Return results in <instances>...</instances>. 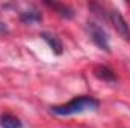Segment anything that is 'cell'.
Returning <instances> with one entry per match:
<instances>
[{
  "instance_id": "5",
  "label": "cell",
  "mask_w": 130,
  "mask_h": 128,
  "mask_svg": "<svg viewBox=\"0 0 130 128\" xmlns=\"http://www.w3.org/2000/svg\"><path fill=\"white\" fill-rule=\"evenodd\" d=\"M20 20L24 24H36V23H39L42 20V14H41L39 9L30 8V9H27V11H24V12L20 14Z\"/></svg>"
},
{
  "instance_id": "3",
  "label": "cell",
  "mask_w": 130,
  "mask_h": 128,
  "mask_svg": "<svg viewBox=\"0 0 130 128\" xmlns=\"http://www.w3.org/2000/svg\"><path fill=\"white\" fill-rule=\"evenodd\" d=\"M88 30H89V35H91L92 42L97 45L98 48H101L103 51L109 53V51H110V48H109V36H107L106 30H104L100 24L94 23V21H89V23H88Z\"/></svg>"
},
{
  "instance_id": "8",
  "label": "cell",
  "mask_w": 130,
  "mask_h": 128,
  "mask_svg": "<svg viewBox=\"0 0 130 128\" xmlns=\"http://www.w3.org/2000/svg\"><path fill=\"white\" fill-rule=\"evenodd\" d=\"M47 5H48V6H52V8H55V9H56V12H58L61 17H64V18H73V17H74L73 9H71V8H68L67 5H61V3H50V2H47Z\"/></svg>"
},
{
  "instance_id": "4",
  "label": "cell",
  "mask_w": 130,
  "mask_h": 128,
  "mask_svg": "<svg viewBox=\"0 0 130 128\" xmlns=\"http://www.w3.org/2000/svg\"><path fill=\"white\" fill-rule=\"evenodd\" d=\"M41 38L48 44V47L53 50L55 54H62L64 45H62V41L59 39V36H56L55 33H50V32H42L41 33Z\"/></svg>"
},
{
  "instance_id": "2",
  "label": "cell",
  "mask_w": 130,
  "mask_h": 128,
  "mask_svg": "<svg viewBox=\"0 0 130 128\" xmlns=\"http://www.w3.org/2000/svg\"><path fill=\"white\" fill-rule=\"evenodd\" d=\"M98 15L103 17L104 20H107L115 27V30L118 32V35L123 39H126V41L130 42V27H129V24H127V21L123 18V15L117 9H104L103 8V12L98 14Z\"/></svg>"
},
{
  "instance_id": "1",
  "label": "cell",
  "mask_w": 130,
  "mask_h": 128,
  "mask_svg": "<svg viewBox=\"0 0 130 128\" xmlns=\"http://www.w3.org/2000/svg\"><path fill=\"white\" fill-rule=\"evenodd\" d=\"M98 107H100V102L95 98L82 95L77 98H73L71 101H68L65 104L52 107V113H55L58 116H73V115H80L85 112H95Z\"/></svg>"
},
{
  "instance_id": "9",
  "label": "cell",
  "mask_w": 130,
  "mask_h": 128,
  "mask_svg": "<svg viewBox=\"0 0 130 128\" xmlns=\"http://www.w3.org/2000/svg\"><path fill=\"white\" fill-rule=\"evenodd\" d=\"M6 32H8V26L3 21H0V33H6Z\"/></svg>"
},
{
  "instance_id": "6",
  "label": "cell",
  "mask_w": 130,
  "mask_h": 128,
  "mask_svg": "<svg viewBox=\"0 0 130 128\" xmlns=\"http://www.w3.org/2000/svg\"><path fill=\"white\" fill-rule=\"evenodd\" d=\"M0 127L2 128H23V124L14 115H2L0 116Z\"/></svg>"
},
{
  "instance_id": "7",
  "label": "cell",
  "mask_w": 130,
  "mask_h": 128,
  "mask_svg": "<svg viewBox=\"0 0 130 128\" xmlns=\"http://www.w3.org/2000/svg\"><path fill=\"white\" fill-rule=\"evenodd\" d=\"M94 74L104 81H115L117 80V74L113 72V69H110L107 66H97L94 69Z\"/></svg>"
}]
</instances>
